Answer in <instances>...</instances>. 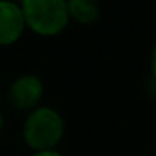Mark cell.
Listing matches in <instances>:
<instances>
[{
	"label": "cell",
	"mask_w": 156,
	"mask_h": 156,
	"mask_svg": "<svg viewBox=\"0 0 156 156\" xmlns=\"http://www.w3.org/2000/svg\"><path fill=\"white\" fill-rule=\"evenodd\" d=\"M25 29L22 5L10 0H0V47H9L19 42Z\"/></svg>",
	"instance_id": "obj_4"
},
{
	"label": "cell",
	"mask_w": 156,
	"mask_h": 156,
	"mask_svg": "<svg viewBox=\"0 0 156 156\" xmlns=\"http://www.w3.org/2000/svg\"><path fill=\"white\" fill-rule=\"evenodd\" d=\"M4 124H5V118H4V112H2V109H0V131H2Z\"/></svg>",
	"instance_id": "obj_8"
},
{
	"label": "cell",
	"mask_w": 156,
	"mask_h": 156,
	"mask_svg": "<svg viewBox=\"0 0 156 156\" xmlns=\"http://www.w3.org/2000/svg\"><path fill=\"white\" fill-rule=\"evenodd\" d=\"M20 5L27 29L42 37L61 34L71 22L64 0H25Z\"/></svg>",
	"instance_id": "obj_2"
},
{
	"label": "cell",
	"mask_w": 156,
	"mask_h": 156,
	"mask_svg": "<svg viewBox=\"0 0 156 156\" xmlns=\"http://www.w3.org/2000/svg\"><path fill=\"white\" fill-rule=\"evenodd\" d=\"M69 19L77 24L89 25L101 17V5L94 0H71L67 2Z\"/></svg>",
	"instance_id": "obj_5"
},
{
	"label": "cell",
	"mask_w": 156,
	"mask_h": 156,
	"mask_svg": "<svg viewBox=\"0 0 156 156\" xmlns=\"http://www.w3.org/2000/svg\"><path fill=\"white\" fill-rule=\"evenodd\" d=\"M30 156H64L62 153H59L57 149H51V151H39V153H32Z\"/></svg>",
	"instance_id": "obj_7"
},
{
	"label": "cell",
	"mask_w": 156,
	"mask_h": 156,
	"mask_svg": "<svg viewBox=\"0 0 156 156\" xmlns=\"http://www.w3.org/2000/svg\"><path fill=\"white\" fill-rule=\"evenodd\" d=\"M66 133L64 118L51 106H39L27 112L22 124V139L32 153L55 149Z\"/></svg>",
	"instance_id": "obj_1"
},
{
	"label": "cell",
	"mask_w": 156,
	"mask_h": 156,
	"mask_svg": "<svg viewBox=\"0 0 156 156\" xmlns=\"http://www.w3.org/2000/svg\"><path fill=\"white\" fill-rule=\"evenodd\" d=\"M151 74H153V79L156 81V44H154V47H153V51H151Z\"/></svg>",
	"instance_id": "obj_6"
},
{
	"label": "cell",
	"mask_w": 156,
	"mask_h": 156,
	"mask_svg": "<svg viewBox=\"0 0 156 156\" xmlns=\"http://www.w3.org/2000/svg\"><path fill=\"white\" fill-rule=\"evenodd\" d=\"M44 98V82L35 74H22L10 82L7 89V102L12 109L30 112L39 108Z\"/></svg>",
	"instance_id": "obj_3"
}]
</instances>
